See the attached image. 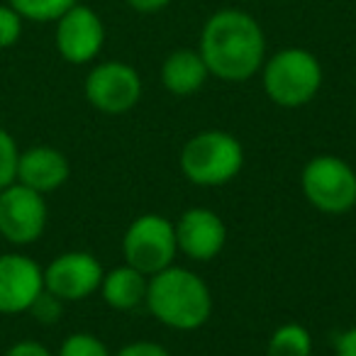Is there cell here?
<instances>
[{
    "label": "cell",
    "mask_w": 356,
    "mask_h": 356,
    "mask_svg": "<svg viewBox=\"0 0 356 356\" xmlns=\"http://www.w3.org/2000/svg\"><path fill=\"white\" fill-rule=\"evenodd\" d=\"M334 354L337 356H356V327L344 330L334 339Z\"/></svg>",
    "instance_id": "obj_24"
},
{
    "label": "cell",
    "mask_w": 356,
    "mask_h": 356,
    "mask_svg": "<svg viewBox=\"0 0 356 356\" xmlns=\"http://www.w3.org/2000/svg\"><path fill=\"white\" fill-rule=\"evenodd\" d=\"M103 276V266L93 254L66 252L44 268V288L64 302L83 300L100 291Z\"/></svg>",
    "instance_id": "obj_10"
},
{
    "label": "cell",
    "mask_w": 356,
    "mask_h": 356,
    "mask_svg": "<svg viewBox=\"0 0 356 356\" xmlns=\"http://www.w3.org/2000/svg\"><path fill=\"white\" fill-rule=\"evenodd\" d=\"M30 312L42 322V325H54V322H59L61 312H64V300L44 288V291L40 293V298L32 302Z\"/></svg>",
    "instance_id": "obj_20"
},
{
    "label": "cell",
    "mask_w": 356,
    "mask_h": 356,
    "mask_svg": "<svg viewBox=\"0 0 356 356\" xmlns=\"http://www.w3.org/2000/svg\"><path fill=\"white\" fill-rule=\"evenodd\" d=\"M105 44V25L88 6L76 3L69 13L56 20V49L69 64H88Z\"/></svg>",
    "instance_id": "obj_9"
},
{
    "label": "cell",
    "mask_w": 356,
    "mask_h": 356,
    "mask_svg": "<svg viewBox=\"0 0 356 356\" xmlns=\"http://www.w3.org/2000/svg\"><path fill=\"white\" fill-rule=\"evenodd\" d=\"M144 305L168 330L193 332L213 315V293L195 271L173 264L149 276Z\"/></svg>",
    "instance_id": "obj_2"
},
{
    "label": "cell",
    "mask_w": 356,
    "mask_h": 356,
    "mask_svg": "<svg viewBox=\"0 0 356 356\" xmlns=\"http://www.w3.org/2000/svg\"><path fill=\"white\" fill-rule=\"evenodd\" d=\"M44 195L27 188L22 184H13L0 191V237L15 247H27L37 242L47 229Z\"/></svg>",
    "instance_id": "obj_7"
},
{
    "label": "cell",
    "mask_w": 356,
    "mask_h": 356,
    "mask_svg": "<svg viewBox=\"0 0 356 356\" xmlns=\"http://www.w3.org/2000/svg\"><path fill=\"white\" fill-rule=\"evenodd\" d=\"M122 254L124 264L142 271L144 276H154L173 266L178 257L173 222L156 213H144L134 218L122 237Z\"/></svg>",
    "instance_id": "obj_6"
},
{
    "label": "cell",
    "mask_w": 356,
    "mask_h": 356,
    "mask_svg": "<svg viewBox=\"0 0 356 356\" xmlns=\"http://www.w3.org/2000/svg\"><path fill=\"white\" fill-rule=\"evenodd\" d=\"M17 159H20L17 142L8 129L0 127V191L17 181Z\"/></svg>",
    "instance_id": "obj_19"
},
{
    "label": "cell",
    "mask_w": 356,
    "mask_h": 356,
    "mask_svg": "<svg viewBox=\"0 0 356 356\" xmlns=\"http://www.w3.org/2000/svg\"><path fill=\"white\" fill-rule=\"evenodd\" d=\"M113 356H171V351L166 346L156 344V341H132V344L122 346L118 354Z\"/></svg>",
    "instance_id": "obj_22"
},
{
    "label": "cell",
    "mask_w": 356,
    "mask_h": 356,
    "mask_svg": "<svg viewBox=\"0 0 356 356\" xmlns=\"http://www.w3.org/2000/svg\"><path fill=\"white\" fill-rule=\"evenodd\" d=\"M300 188L307 203L325 215H344L356 208V171L334 154L312 156L302 166Z\"/></svg>",
    "instance_id": "obj_5"
},
{
    "label": "cell",
    "mask_w": 356,
    "mask_h": 356,
    "mask_svg": "<svg viewBox=\"0 0 356 356\" xmlns=\"http://www.w3.org/2000/svg\"><path fill=\"white\" fill-rule=\"evenodd\" d=\"M147 286H149V276H144L142 271H137L129 264H122V266L105 273L103 283H100V293H103V300L113 310L129 312V310H137L139 305H144V300H147Z\"/></svg>",
    "instance_id": "obj_15"
},
{
    "label": "cell",
    "mask_w": 356,
    "mask_h": 356,
    "mask_svg": "<svg viewBox=\"0 0 356 356\" xmlns=\"http://www.w3.org/2000/svg\"><path fill=\"white\" fill-rule=\"evenodd\" d=\"M79 0H10V8L17 10L22 20L30 22H56L69 13Z\"/></svg>",
    "instance_id": "obj_17"
},
{
    "label": "cell",
    "mask_w": 356,
    "mask_h": 356,
    "mask_svg": "<svg viewBox=\"0 0 356 356\" xmlns=\"http://www.w3.org/2000/svg\"><path fill=\"white\" fill-rule=\"evenodd\" d=\"M266 356H312V334L300 322H286L268 337Z\"/></svg>",
    "instance_id": "obj_16"
},
{
    "label": "cell",
    "mask_w": 356,
    "mask_h": 356,
    "mask_svg": "<svg viewBox=\"0 0 356 356\" xmlns=\"http://www.w3.org/2000/svg\"><path fill=\"white\" fill-rule=\"evenodd\" d=\"M261 81L266 95L286 110H296L315 100L322 88V66L317 56L300 47H288L264 61Z\"/></svg>",
    "instance_id": "obj_4"
},
{
    "label": "cell",
    "mask_w": 356,
    "mask_h": 356,
    "mask_svg": "<svg viewBox=\"0 0 356 356\" xmlns=\"http://www.w3.org/2000/svg\"><path fill=\"white\" fill-rule=\"evenodd\" d=\"M6 356H54V354H51L44 344H40V341L25 339V341L13 344L10 349L6 351Z\"/></svg>",
    "instance_id": "obj_23"
},
{
    "label": "cell",
    "mask_w": 356,
    "mask_h": 356,
    "mask_svg": "<svg viewBox=\"0 0 356 356\" xmlns=\"http://www.w3.org/2000/svg\"><path fill=\"white\" fill-rule=\"evenodd\" d=\"M69 176L71 166L66 154H61L54 147H47V144L27 149L17 159V184L42 195L61 188L69 181Z\"/></svg>",
    "instance_id": "obj_13"
},
{
    "label": "cell",
    "mask_w": 356,
    "mask_h": 356,
    "mask_svg": "<svg viewBox=\"0 0 356 356\" xmlns=\"http://www.w3.org/2000/svg\"><path fill=\"white\" fill-rule=\"evenodd\" d=\"M171 0H127V6L137 13H159L168 6Z\"/></svg>",
    "instance_id": "obj_25"
},
{
    "label": "cell",
    "mask_w": 356,
    "mask_h": 356,
    "mask_svg": "<svg viewBox=\"0 0 356 356\" xmlns=\"http://www.w3.org/2000/svg\"><path fill=\"white\" fill-rule=\"evenodd\" d=\"M56 356H113L103 339L90 332H74L64 339Z\"/></svg>",
    "instance_id": "obj_18"
},
{
    "label": "cell",
    "mask_w": 356,
    "mask_h": 356,
    "mask_svg": "<svg viewBox=\"0 0 356 356\" xmlns=\"http://www.w3.org/2000/svg\"><path fill=\"white\" fill-rule=\"evenodd\" d=\"M44 291V268L25 254H0V312H30Z\"/></svg>",
    "instance_id": "obj_11"
},
{
    "label": "cell",
    "mask_w": 356,
    "mask_h": 356,
    "mask_svg": "<svg viewBox=\"0 0 356 356\" xmlns=\"http://www.w3.org/2000/svg\"><path fill=\"white\" fill-rule=\"evenodd\" d=\"M210 71L198 49H176L161 64V83L173 95H193L208 81Z\"/></svg>",
    "instance_id": "obj_14"
},
{
    "label": "cell",
    "mask_w": 356,
    "mask_h": 356,
    "mask_svg": "<svg viewBox=\"0 0 356 356\" xmlns=\"http://www.w3.org/2000/svg\"><path fill=\"white\" fill-rule=\"evenodd\" d=\"M178 254L193 261H213L227 244V225L208 208H191L173 222Z\"/></svg>",
    "instance_id": "obj_12"
},
{
    "label": "cell",
    "mask_w": 356,
    "mask_h": 356,
    "mask_svg": "<svg viewBox=\"0 0 356 356\" xmlns=\"http://www.w3.org/2000/svg\"><path fill=\"white\" fill-rule=\"evenodd\" d=\"M22 35V17L10 6H0V49L13 47Z\"/></svg>",
    "instance_id": "obj_21"
},
{
    "label": "cell",
    "mask_w": 356,
    "mask_h": 356,
    "mask_svg": "<svg viewBox=\"0 0 356 356\" xmlns=\"http://www.w3.org/2000/svg\"><path fill=\"white\" fill-rule=\"evenodd\" d=\"M198 51L210 76L227 83H242L261 71L266 61V37L249 13L227 8L208 17Z\"/></svg>",
    "instance_id": "obj_1"
},
{
    "label": "cell",
    "mask_w": 356,
    "mask_h": 356,
    "mask_svg": "<svg viewBox=\"0 0 356 356\" xmlns=\"http://www.w3.org/2000/svg\"><path fill=\"white\" fill-rule=\"evenodd\" d=\"M86 98L105 115H124L142 98V79L124 61H103L86 76Z\"/></svg>",
    "instance_id": "obj_8"
},
{
    "label": "cell",
    "mask_w": 356,
    "mask_h": 356,
    "mask_svg": "<svg viewBox=\"0 0 356 356\" xmlns=\"http://www.w3.org/2000/svg\"><path fill=\"white\" fill-rule=\"evenodd\" d=\"M244 147L234 134L222 129L198 132L181 149V171L193 186L218 188L242 173Z\"/></svg>",
    "instance_id": "obj_3"
}]
</instances>
